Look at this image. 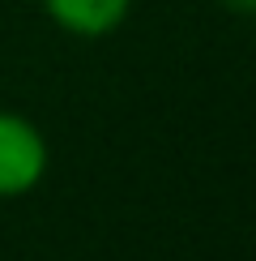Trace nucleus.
Returning <instances> with one entry per match:
<instances>
[{"label": "nucleus", "instance_id": "obj_1", "mask_svg": "<svg viewBox=\"0 0 256 261\" xmlns=\"http://www.w3.org/2000/svg\"><path fill=\"white\" fill-rule=\"evenodd\" d=\"M47 137L35 120L17 112H0V197H26L47 176Z\"/></svg>", "mask_w": 256, "mask_h": 261}, {"label": "nucleus", "instance_id": "obj_3", "mask_svg": "<svg viewBox=\"0 0 256 261\" xmlns=\"http://www.w3.org/2000/svg\"><path fill=\"white\" fill-rule=\"evenodd\" d=\"M222 9H231V13H239V17H248L252 9H256V0H218Z\"/></svg>", "mask_w": 256, "mask_h": 261}, {"label": "nucleus", "instance_id": "obj_2", "mask_svg": "<svg viewBox=\"0 0 256 261\" xmlns=\"http://www.w3.org/2000/svg\"><path fill=\"white\" fill-rule=\"evenodd\" d=\"M47 17L77 39H103L124 26L133 0H43Z\"/></svg>", "mask_w": 256, "mask_h": 261}]
</instances>
